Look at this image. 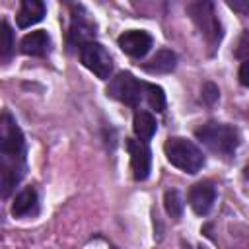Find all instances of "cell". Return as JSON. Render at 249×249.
I'll list each match as a JSON object with an SVG mask.
<instances>
[{"label": "cell", "mask_w": 249, "mask_h": 249, "mask_svg": "<svg viewBox=\"0 0 249 249\" xmlns=\"http://www.w3.org/2000/svg\"><path fill=\"white\" fill-rule=\"evenodd\" d=\"M243 177H245V179H249V163L243 167Z\"/></svg>", "instance_id": "obj_21"}, {"label": "cell", "mask_w": 249, "mask_h": 249, "mask_svg": "<svg viewBox=\"0 0 249 249\" xmlns=\"http://www.w3.org/2000/svg\"><path fill=\"white\" fill-rule=\"evenodd\" d=\"M175 54L171 53V51H167V49H161V51H158L146 64H144V68L150 72V74H167V72H171L173 68H175Z\"/></svg>", "instance_id": "obj_15"}, {"label": "cell", "mask_w": 249, "mask_h": 249, "mask_svg": "<svg viewBox=\"0 0 249 249\" xmlns=\"http://www.w3.org/2000/svg\"><path fill=\"white\" fill-rule=\"evenodd\" d=\"M156 126H158V123H156V119H154V115H152L150 111L138 109V111L134 113L132 128H134V134H136V138H138L140 142H146V144H148V140L156 134Z\"/></svg>", "instance_id": "obj_13"}, {"label": "cell", "mask_w": 249, "mask_h": 249, "mask_svg": "<svg viewBox=\"0 0 249 249\" xmlns=\"http://www.w3.org/2000/svg\"><path fill=\"white\" fill-rule=\"evenodd\" d=\"M237 78H239L241 86L249 88V58L241 62V66H239V72H237Z\"/></svg>", "instance_id": "obj_20"}, {"label": "cell", "mask_w": 249, "mask_h": 249, "mask_svg": "<svg viewBox=\"0 0 249 249\" xmlns=\"http://www.w3.org/2000/svg\"><path fill=\"white\" fill-rule=\"evenodd\" d=\"M247 10H249V4H247Z\"/></svg>", "instance_id": "obj_23"}, {"label": "cell", "mask_w": 249, "mask_h": 249, "mask_svg": "<svg viewBox=\"0 0 249 249\" xmlns=\"http://www.w3.org/2000/svg\"><path fill=\"white\" fill-rule=\"evenodd\" d=\"M45 12H47V8L41 0H23L19 10H18V16H16L18 27L25 29V27L39 23L45 18Z\"/></svg>", "instance_id": "obj_11"}, {"label": "cell", "mask_w": 249, "mask_h": 249, "mask_svg": "<svg viewBox=\"0 0 249 249\" xmlns=\"http://www.w3.org/2000/svg\"><path fill=\"white\" fill-rule=\"evenodd\" d=\"M163 204H165V212H167L173 220H179V218H181V214H183V198H181V195H179L175 189H171V191L165 193Z\"/></svg>", "instance_id": "obj_17"}, {"label": "cell", "mask_w": 249, "mask_h": 249, "mask_svg": "<svg viewBox=\"0 0 249 249\" xmlns=\"http://www.w3.org/2000/svg\"><path fill=\"white\" fill-rule=\"evenodd\" d=\"M37 210H39L37 191L33 187H23L12 202V216L14 218H29V216H35Z\"/></svg>", "instance_id": "obj_10"}, {"label": "cell", "mask_w": 249, "mask_h": 249, "mask_svg": "<svg viewBox=\"0 0 249 249\" xmlns=\"http://www.w3.org/2000/svg\"><path fill=\"white\" fill-rule=\"evenodd\" d=\"M93 25L84 18V16H72V25H70V43L72 45H78L80 49L93 41Z\"/></svg>", "instance_id": "obj_14"}, {"label": "cell", "mask_w": 249, "mask_h": 249, "mask_svg": "<svg viewBox=\"0 0 249 249\" xmlns=\"http://www.w3.org/2000/svg\"><path fill=\"white\" fill-rule=\"evenodd\" d=\"M107 95L130 105V107H140L146 103L150 109L161 113L165 109V93L160 86L150 84V82H140L134 78L130 72H119L115 78H111L107 86Z\"/></svg>", "instance_id": "obj_2"}, {"label": "cell", "mask_w": 249, "mask_h": 249, "mask_svg": "<svg viewBox=\"0 0 249 249\" xmlns=\"http://www.w3.org/2000/svg\"><path fill=\"white\" fill-rule=\"evenodd\" d=\"M214 200H216V187L210 181L195 183L189 189V206L198 216H206L212 210Z\"/></svg>", "instance_id": "obj_9"}, {"label": "cell", "mask_w": 249, "mask_h": 249, "mask_svg": "<svg viewBox=\"0 0 249 249\" xmlns=\"http://www.w3.org/2000/svg\"><path fill=\"white\" fill-rule=\"evenodd\" d=\"M185 249H208V247H204V245H196V247H191V245H185Z\"/></svg>", "instance_id": "obj_22"}, {"label": "cell", "mask_w": 249, "mask_h": 249, "mask_svg": "<svg viewBox=\"0 0 249 249\" xmlns=\"http://www.w3.org/2000/svg\"><path fill=\"white\" fill-rule=\"evenodd\" d=\"M187 14L195 21L198 31L206 39V43L212 49H216L220 39H222V23H220V19L216 16L214 4L212 2H204V0L202 2H193V4L187 6Z\"/></svg>", "instance_id": "obj_5"}, {"label": "cell", "mask_w": 249, "mask_h": 249, "mask_svg": "<svg viewBox=\"0 0 249 249\" xmlns=\"http://www.w3.org/2000/svg\"><path fill=\"white\" fill-rule=\"evenodd\" d=\"M25 138L16 119L4 111L0 119V187L2 196H8L10 191L25 175Z\"/></svg>", "instance_id": "obj_1"}, {"label": "cell", "mask_w": 249, "mask_h": 249, "mask_svg": "<svg viewBox=\"0 0 249 249\" xmlns=\"http://www.w3.org/2000/svg\"><path fill=\"white\" fill-rule=\"evenodd\" d=\"M154 39L148 31L142 29H128L119 37V47L124 54L132 56V58H142L148 54V51L152 49Z\"/></svg>", "instance_id": "obj_7"}, {"label": "cell", "mask_w": 249, "mask_h": 249, "mask_svg": "<svg viewBox=\"0 0 249 249\" xmlns=\"http://www.w3.org/2000/svg\"><path fill=\"white\" fill-rule=\"evenodd\" d=\"M16 41H14V31L10 27V23L4 19L2 21V31H0V58L2 62H8L12 53H14Z\"/></svg>", "instance_id": "obj_16"}, {"label": "cell", "mask_w": 249, "mask_h": 249, "mask_svg": "<svg viewBox=\"0 0 249 249\" xmlns=\"http://www.w3.org/2000/svg\"><path fill=\"white\" fill-rule=\"evenodd\" d=\"M80 60L82 64L93 72L97 78L101 80H107L111 76V70H113V60H111V54L109 51L97 43V41H89L86 43L82 49H80Z\"/></svg>", "instance_id": "obj_6"}, {"label": "cell", "mask_w": 249, "mask_h": 249, "mask_svg": "<svg viewBox=\"0 0 249 249\" xmlns=\"http://www.w3.org/2000/svg\"><path fill=\"white\" fill-rule=\"evenodd\" d=\"M218 95H220V91H218V88H216L212 82L204 84V88H202V97H204L206 103H214V101L218 99Z\"/></svg>", "instance_id": "obj_19"}, {"label": "cell", "mask_w": 249, "mask_h": 249, "mask_svg": "<svg viewBox=\"0 0 249 249\" xmlns=\"http://www.w3.org/2000/svg\"><path fill=\"white\" fill-rule=\"evenodd\" d=\"M126 150L130 154V167H132V175L136 181H144L150 175V167H152V156L150 150L146 146V142L134 140V138H126Z\"/></svg>", "instance_id": "obj_8"}, {"label": "cell", "mask_w": 249, "mask_h": 249, "mask_svg": "<svg viewBox=\"0 0 249 249\" xmlns=\"http://www.w3.org/2000/svg\"><path fill=\"white\" fill-rule=\"evenodd\" d=\"M49 47H51V39L43 29L31 31L21 39V53L27 56H45L49 53Z\"/></svg>", "instance_id": "obj_12"}, {"label": "cell", "mask_w": 249, "mask_h": 249, "mask_svg": "<svg viewBox=\"0 0 249 249\" xmlns=\"http://www.w3.org/2000/svg\"><path fill=\"white\" fill-rule=\"evenodd\" d=\"M163 152L167 161L185 173H198L204 165V156L198 150V146L183 136L167 138V142L163 144Z\"/></svg>", "instance_id": "obj_4"}, {"label": "cell", "mask_w": 249, "mask_h": 249, "mask_svg": "<svg viewBox=\"0 0 249 249\" xmlns=\"http://www.w3.org/2000/svg\"><path fill=\"white\" fill-rule=\"evenodd\" d=\"M235 54L239 56V58H249V31H245L243 35H241V39H239V43H237V51H235Z\"/></svg>", "instance_id": "obj_18"}, {"label": "cell", "mask_w": 249, "mask_h": 249, "mask_svg": "<svg viewBox=\"0 0 249 249\" xmlns=\"http://www.w3.org/2000/svg\"><path fill=\"white\" fill-rule=\"evenodd\" d=\"M195 136L216 156L231 158L239 146V132L231 124L208 121L195 130Z\"/></svg>", "instance_id": "obj_3"}]
</instances>
